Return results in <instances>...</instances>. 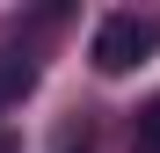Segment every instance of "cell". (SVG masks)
I'll list each match as a JSON object with an SVG mask.
<instances>
[{"instance_id": "obj_5", "label": "cell", "mask_w": 160, "mask_h": 153, "mask_svg": "<svg viewBox=\"0 0 160 153\" xmlns=\"http://www.w3.org/2000/svg\"><path fill=\"white\" fill-rule=\"evenodd\" d=\"M80 153H88V146H80Z\"/></svg>"}, {"instance_id": "obj_4", "label": "cell", "mask_w": 160, "mask_h": 153, "mask_svg": "<svg viewBox=\"0 0 160 153\" xmlns=\"http://www.w3.org/2000/svg\"><path fill=\"white\" fill-rule=\"evenodd\" d=\"M0 153H22V139H15V131H0Z\"/></svg>"}, {"instance_id": "obj_3", "label": "cell", "mask_w": 160, "mask_h": 153, "mask_svg": "<svg viewBox=\"0 0 160 153\" xmlns=\"http://www.w3.org/2000/svg\"><path fill=\"white\" fill-rule=\"evenodd\" d=\"M29 80H37V66H29V59H0V102H15Z\"/></svg>"}, {"instance_id": "obj_2", "label": "cell", "mask_w": 160, "mask_h": 153, "mask_svg": "<svg viewBox=\"0 0 160 153\" xmlns=\"http://www.w3.org/2000/svg\"><path fill=\"white\" fill-rule=\"evenodd\" d=\"M131 153H160V95L138 110V124H131Z\"/></svg>"}, {"instance_id": "obj_1", "label": "cell", "mask_w": 160, "mask_h": 153, "mask_svg": "<svg viewBox=\"0 0 160 153\" xmlns=\"http://www.w3.org/2000/svg\"><path fill=\"white\" fill-rule=\"evenodd\" d=\"M160 51V22L153 15H102V29H95V44H88V59H95V73H131V66H146Z\"/></svg>"}]
</instances>
